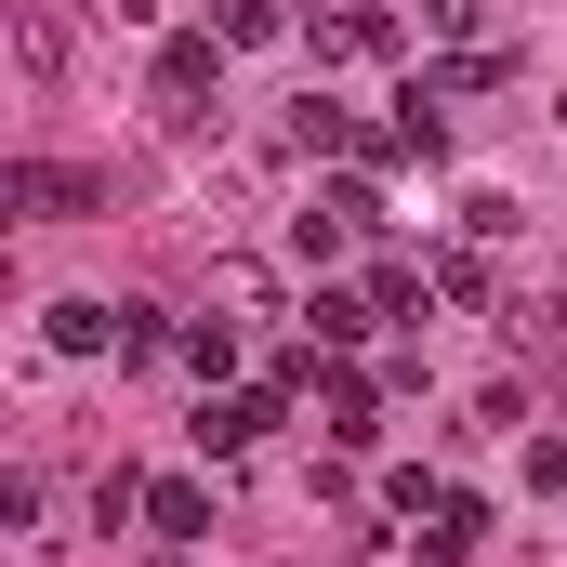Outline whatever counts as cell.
Returning a JSON list of instances; mask_svg holds the SVG:
<instances>
[{"label": "cell", "mask_w": 567, "mask_h": 567, "mask_svg": "<svg viewBox=\"0 0 567 567\" xmlns=\"http://www.w3.org/2000/svg\"><path fill=\"white\" fill-rule=\"evenodd\" d=\"M145 106L172 120V133H198L212 106H225V40L198 27V40H158V66H145Z\"/></svg>", "instance_id": "obj_1"}, {"label": "cell", "mask_w": 567, "mask_h": 567, "mask_svg": "<svg viewBox=\"0 0 567 567\" xmlns=\"http://www.w3.org/2000/svg\"><path fill=\"white\" fill-rule=\"evenodd\" d=\"M198 303H212L225 330H278V317H290V290H278L265 251H212V290H198Z\"/></svg>", "instance_id": "obj_2"}, {"label": "cell", "mask_w": 567, "mask_h": 567, "mask_svg": "<svg viewBox=\"0 0 567 567\" xmlns=\"http://www.w3.org/2000/svg\"><path fill=\"white\" fill-rule=\"evenodd\" d=\"M278 410H290L278 383H198V449H212V462H238V449L278 423Z\"/></svg>", "instance_id": "obj_3"}, {"label": "cell", "mask_w": 567, "mask_h": 567, "mask_svg": "<svg viewBox=\"0 0 567 567\" xmlns=\"http://www.w3.org/2000/svg\"><path fill=\"white\" fill-rule=\"evenodd\" d=\"M106 212V172H53V158H13V225H80Z\"/></svg>", "instance_id": "obj_4"}, {"label": "cell", "mask_w": 567, "mask_h": 567, "mask_svg": "<svg viewBox=\"0 0 567 567\" xmlns=\"http://www.w3.org/2000/svg\"><path fill=\"white\" fill-rule=\"evenodd\" d=\"M317 423H330V449H370V435H383V383L330 357V370H317Z\"/></svg>", "instance_id": "obj_5"}, {"label": "cell", "mask_w": 567, "mask_h": 567, "mask_svg": "<svg viewBox=\"0 0 567 567\" xmlns=\"http://www.w3.org/2000/svg\"><path fill=\"white\" fill-rule=\"evenodd\" d=\"M120 330H133V303H93V290L53 303V357H120Z\"/></svg>", "instance_id": "obj_6"}, {"label": "cell", "mask_w": 567, "mask_h": 567, "mask_svg": "<svg viewBox=\"0 0 567 567\" xmlns=\"http://www.w3.org/2000/svg\"><path fill=\"white\" fill-rule=\"evenodd\" d=\"M343 251H357V212H343V198L317 185V212H290V265H317V278H330Z\"/></svg>", "instance_id": "obj_7"}, {"label": "cell", "mask_w": 567, "mask_h": 567, "mask_svg": "<svg viewBox=\"0 0 567 567\" xmlns=\"http://www.w3.org/2000/svg\"><path fill=\"white\" fill-rule=\"evenodd\" d=\"M290 145H303V158H343V145H370V120H357L343 93H303V106H290Z\"/></svg>", "instance_id": "obj_8"}, {"label": "cell", "mask_w": 567, "mask_h": 567, "mask_svg": "<svg viewBox=\"0 0 567 567\" xmlns=\"http://www.w3.org/2000/svg\"><path fill=\"white\" fill-rule=\"evenodd\" d=\"M145 528H158V542H198V528H212V488H198V475H145Z\"/></svg>", "instance_id": "obj_9"}, {"label": "cell", "mask_w": 567, "mask_h": 567, "mask_svg": "<svg viewBox=\"0 0 567 567\" xmlns=\"http://www.w3.org/2000/svg\"><path fill=\"white\" fill-rule=\"evenodd\" d=\"M475 542H488V502H475V488H449V502L423 515V555H435V567H462Z\"/></svg>", "instance_id": "obj_10"}, {"label": "cell", "mask_w": 567, "mask_h": 567, "mask_svg": "<svg viewBox=\"0 0 567 567\" xmlns=\"http://www.w3.org/2000/svg\"><path fill=\"white\" fill-rule=\"evenodd\" d=\"M290 27H303L290 0H212V40H225V53H251V40H290Z\"/></svg>", "instance_id": "obj_11"}, {"label": "cell", "mask_w": 567, "mask_h": 567, "mask_svg": "<svg viewBox=\"0 0 567 567\" xmlns=\"http://www.w3.org/2000/svg\"><path fill=\"white\" fill-rule=\"evenodd\" d=\"M435 303H502V278H488V238H449V251H435Z\"/></svg>", "instance_id": "obj_12"}, {"label": "cell", "mask_w": 567, "mask_h": 567, "mask_svg": "<svg viewBox=\"0 0 567 567\" xmlns=\"http://www.w3.org/2000/svg\"><path fill=\"white\" fill-rule=\"evenodd\" d=\"M303 330H317V343H357V330H383V303H370V290H317Z\"/></svg>", "instance_id": "obj_13"}, {"label": "cell", "mask_w": 567, "mask_h": 567, "mask_svg": "<svg viewBox=\"0 0 567 567\" xmlns=\"http://www.w3.org/2000/svg\"><path fill=\"white\" fill-rule=\"evenodd\" d=\"M133 515H145V475H133V462H106V475H93V528H133Z\"/></svg>", "instance_id": "obj_14"}, {"label": "cell", "mask_w": 567, "mask_h": 567, "mask_svg": "<svg viewBox=\"0 0 567 567\" xmlns=\"http://www.w3.org/2000/svg\"><path fill=\"white\" fill-rule=\"evenodd\" d=\"M13 53H27L40 80H66V27H53V13H13Z\"/></svg>", "instance_id": "obj_15"}, {"label": "cell", "mask_w": 567, "mask_h": 567, "mask_svg": "<svg viewBox=\"0 0 567 567\" xmlns=\"http://www.w3.org/2000/svg\"><path fill=\"white\" fill-rule=\"evenodd\" d=\"M185 370H198V383H225V370H238V330H225V317H212V330H185Z\"/></svg>", "instance_id": "obj_16"}, {"label": "cell", "mask_w": 567, "mask_h": 567, "mask_svg": "<svg viewBox=\"0 0 567 567\" xmlns=\"http://www.w3.org/2000/svg\"><path fill=\"white\" fill-rule=\"evenodd\" d=\"M410 13H423V40H475L488 27V0H410Z\"/></svg>", "instance_id": "obj_17"}]
</instances>
